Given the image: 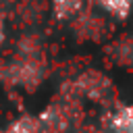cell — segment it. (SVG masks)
<instances>
[{
    "instance_id": "6da1fadb",
    "label": "cell",
    "mask_w": 133,
    "mask_h": 133,
    "mask_svg": "<svg viewBox=\"0 0 133 133\" xmlns=\"http://www.w3.org/2000/svg\"><path fill=\"white\" fill-rule=\"evenodd\" d=\"M102 127L108 133H133V112L127 102H116L104 116Z\"/></svg>"
},
{
    "instance_id": "7a4b0ae2",
    "label": "cell",
    "mask_w": 133,
    "mask_h": 133,
    "mask_svg": "<svg viewBox=\"0 0 133 133\" xmlns=\"http://www.w3.org/2000/svg\"><path fill=\"white\" fill-rule=\"evenodd\" d=\"M85 8V0H50V10L56 21H71L81 17Z\"/></svg>"
},
{
    "instance_id": "3957f363",
    "label": "cell",
    "mask_w": 133,
    "mask_h": 133,
    "mask_svg": "<svg viewBox=\"0 0 133 133\" xmlns=\"http://www.w3.org/2000/svg\"><path fill=\"white\" fill-rule=\"evenodd\" d=\"M2 133H42V125L37 114H19L2 129Z\"/></svg>"
},
{
    "instance_id": "277c9868",
    "label": "cell",
    "mask_w": 133,
    "mask_h": 133,
    "mask_svg": "<svg viewBox=\"0 0 133 133\" xmlns=\"http://www.w3.org/2000/svg\"><path fill=\"white\" fill-rule=\"evenodd\" d=\"M106 15L118 19V21H125L127 15H129V6H131V0H94Z\"/></svg>"
},
{
    "instance_id": "5b68a950",
    "label": "cell",
    "mask_w": 133,
    "mask_h": 133,
    "mask_svg": "<svg viewBox=\"0 0 133 133\" xmlns=\"http://www.w3.org/2000/svg\"><path fill=\"white\" fill-rule=\"evenodd\" d=\"M4 37H6V23H4V17L0 12V46L4 44Z\"/></svg>"
},
{
    "instance_id": "8992f818",
    "label": "cell",
    "mask_w": 133,
    "mask_h": 133,
    "mask_svg": "<svg viewBox=\"0 0 133 133\" xmlns=\"http://www.w3.org/2000/svg\"><path fill=\"white\" fill-rule=\"evenodd\" d=\"M81 133H108L104 127H100V129H85V131H81Z\"/></svg>"
},
{
    "instance_id": "52a82bcc",
    "label": "cell",
    "mask_w": 133,
    "mask_h": 133,
    "mask_svg": "<svg viewBox=\"0 0 133 133\" xmlns=\"http://www.w3.org/2000/svg\"><path fill=\"white\" fill-rule=\"evenodd\" d=\"M0 133H2V129H0Z\"/></svg>"
}]
</instances>
